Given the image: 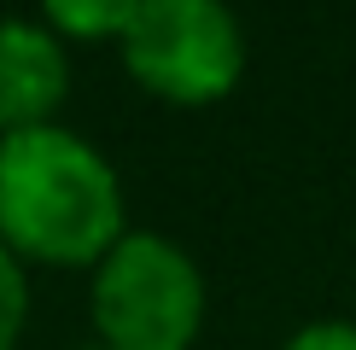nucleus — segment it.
<instances>
[{"instance_id": "nucleus-4", "label": "nucleus", "mask_w": 356, "mask_h": 350, "mask_svg": "<svg viewBox=\"0 0 356 350\" xmlns=\"http://www.w3.org/2000/svg\"><path fill=\"white\" fill-rule=\"evenodd\" d=\"M70 88L65 41L35 18H0V135L35 128Z\"/></svg>"}, {"instance_id": "nucleus-1", "label": "nucleus", "mask_w": 356, "mask_h": 350, "mask_svg": "<svg viewBox=\"0 0 356 350\" xmlns=\"http://www.w3.org/2000/svg\"><path fill=\"white\" fill-rule=\"evenodd\" d=\"M123 240V181L58 123L0 135V245L41 262H99Z\"/></svg>"}, {"instance_id": "nucleus-8", "label": "nucleus", "mask_w": 356, "mask_h": 350, "mask_svg": "<svg viewBox=\"0 0 356 350\" xmlns=\"http://www.w3.org/2000/svg\"><path fill=\"white\" fill-rule=\"evenodd\" d=\"M70 350H111V344H99V339H82V344H70Z\"/></svg>"}, {"instance_id": "nucleus-2", "label": "nucleus", "mask_w": 356, "mask_h": 350, "mask_svg": "<svg viewBox=\"0 0 356 350\" xmlns=\"http://www.w3.org/2000/svg\"><path fill=\"white\" fill-rule=\"evenodd\" d=\"M204 321V274L164 233H123L94 262V327L111 350H187Z\"/></svg>"}, {"instance_id": "nucleus-6", "label": "nucleus", "mask_w": 356, "mask_h": 350, "mask_svg": "<svg viewBox=\"0 0 356 350\" xmlns=\"http://www.w3.org/2000/svg\"><path fill=\"white\" fill-rule=\"evenodd\" d=\"M24 315H29V281H24V262L0 245V350L18 344L24 333Z\"/></svg>"}, {"instance_id": "nucleus-3", "label": "nucleus", "mask_w": 356, "mask_h": 350, "mask_svg": "<svg viewBox=\"0 0 356 350\" xmlns=\"http://www.w3.org/2000/svg\"><path fill=\"white\" fill-rule=\"evenodd\" d=\"M117 41L135 82L175 106L222 99L245 70V35L228 0H140Z\"/></svg>"}, {"instance_id": "nucleus-7", "label": "nucleus", "mask_w": 356, "mask_h": 350, "mask_svg": "<svg viewBox=\"0 0 356 350\" xmlns=\"http://www.w3.org/2000/svg\"><path fill=\"white\" fill-rule=\"evenodd\" d=\"M280 350H356V321H309Z\"/></svg>"}, {"instance_id": "nucleus-5", "label": "nucleus", "mask_w": 356, "mask_h": 350, "mask_svg": "<svg viewBox=\"0 0 356 350\" xmlns=\"http://www.w3.org/2000/svg\"><path fill=\"white\" fill-rule=\"evenodd\" d=\"M140 0H41L53 35H123Z\"/></svg>"}]
</instances>
